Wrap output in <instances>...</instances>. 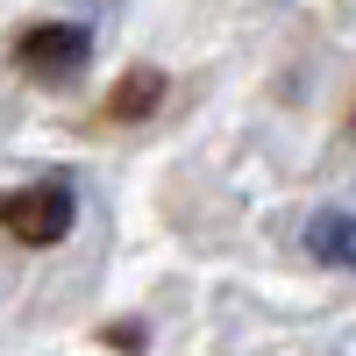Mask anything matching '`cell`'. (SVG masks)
I'll list each match as a JSON object with an SVG mask.
<instances>
[{
    "mask_svg": "<svg viewBox=\"0 0 356 356\" xmlns=\"http://www.w3.org/2000/svg\"><path fill=\"white\" fill-rule=\"evenodd\" d=\"M157 107H164V72H157V65H129L122 79L107 86V100H100V122L129 129V122H150Z\"/></svg>",
    "mask_w": 356,
    "mask_h": 356,
    "instance_id": "cell-3",
    "label": "cell"
},
{
    "mask_svg": "<svg viewBox=\"0 0 356 356\" xmlns=\"http://www.w3.org/2000/svg\"><path fill=\"white\" fill-rule=\"evenodd\" d=\"M72 221H79V200L65 178H36V186L0 193V235L22 250H57L72 235Z\"/></svg>",
    "mask_w": 356,
    "mask_h": 356,
    "instance_id": "cell-1",
    "label": "cell"
},
{
    "mask_svg": "<svg viewBox=\"0 0 356 356\" xmlns=\"http://www.w3.org/2000/svg\"><path fill=\"white\" fill-rule=\"evenodd\" d=\"M86 65H93V29L79 22H36L15 36V72L36 86H79Z\"/></svg>",
    "mask_w": 356,
    "mask_h": 356,
    "instance_id": "cell-2",
    "label": "cell"
},
{
    "mask_svg": "<svg viewBox=\"0 0 356 356\" xmlns=\"http://www.w3.org/2000/svg\"><path fill=\"white\" fill-rule=\"evenodd\" d=\"M307 250L321 264H335V271H356V214L349 207H328V214L307 221Z\"/></svg>",
    "mask_w": 356,
    "mask_h": 356,
    "instance_id": "cell-4",
    "label": "cell"
}]
</instances>
